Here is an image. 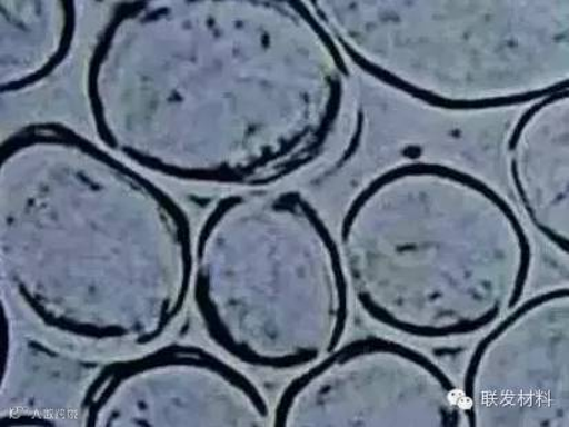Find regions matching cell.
I'll return each instance as SVG.
<instances>
[{"label": "cell", "mask_w": 569, "mask_h": 427, "mask_svg": "<svg viewBox=\"0 0 569 427\" xmlns=\"http://www.w3.org/2000/svg\"><path fill=\"white\" fill-rule=\"evenodd\" d=\"M439 380L421 357L383 340L348 346L296 385L279 423L432 425Z\"/></svg>", "instance_id": "1"}, {"label": "cell", "mask_w": 569, "mask_h": 427, "mask_svg": "<svg viewBox=\"0 0 569 427\" xmlns=\"http://www.w3.org/2000/svg\"><path fill=\"white\" fill-rule=\"evenodd\" d=\"M129 379V420L136 425L241 426L267 419L254 388L204 351H158L131 368Z\"/></svg>", "instance_id": "2"}]
</instances>
